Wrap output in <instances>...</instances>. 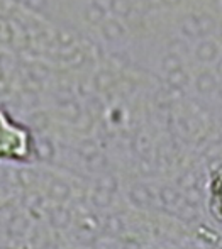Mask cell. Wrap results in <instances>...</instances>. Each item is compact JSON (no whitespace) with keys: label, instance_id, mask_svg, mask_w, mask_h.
<instances>
[{"label":"cell","instance_id":"6da1fadb","mask_svg":"<svg viewBox=\"0 0 222 249\" xmlns=\"http://www.w3.org/2000/svg\"><path fill=\"white\" fill-rule=\"evenodd\" d=\"M39 154L29 127L0 107V161L31 163Z\"/></svg>","mask_w":222,"mask_h":249},{"label":"cell","instance_id":"7a4b0ae2","mask_svg":"<svg viewBox=\"0 0 222 249\" xmlns=\"http://www.w3.org/2000/svg\"><path fill=\"white\" fill-rule=\"evenodd\" d=\"M209 210L214 219L222 222V163L209 178Z\"/></svg>","mask_w":222,"mask_h":249},{"label":"cell","instance_id":"3957f363","mask_svg":"<svg viewBox=\"0 0 222 249\" xmlns=\"http://www.w3.org/2000/svg\"><path fill=\"white\" fill-rule=\"evenodd\" d=\"M102 34H104L105 39L117 41L119 37L124 34V27H122L115 19H109V20H105V24L102 26Z\"/></svg>","mask_w":222,"mask_h":249},{"label":"cell","instance_id":"277c9868","mask_svg":"<svg viewBox=\"0 0 222 249\" xmlns=\"http://www.w3.org/2000/svg\"><path fill=\"white\" fill-rule=\"evenodd\" d=\"M105 14H107V10H104L100 5L92 2L85 9V19L89 20L90 24H100L102 20H105Z\"/></svg>","mask_w":222,"mask_h":249},{"label":"cell","instance_id":"5b68a950","mask_svg":"<svg viewBox=\"0 0 222 249\" xmlns=\"http://www.w3.org/2000/svg\"><path fill=\"white\" fill-rule=\"evenodd\" d=\"M197 24H199V34L200 36H207V34L214 33L216 29V22L209 14H204V16L197 17Z\"/></svg>","mask_w":222,"mask_h":249},{"label":"cell","instance_id":"8992f818","mask_svg":"<svg viewBox=\"0 0 222 249\" xmlns=\"http://www.w3.org/2000/svg\"><path fill=\"white\" fill-rule=\"evenodd\" d=\"M217 54V48L214 43H209V41H205V43H202L199 46V50H197V56H199V59H202V61H210V59H214Z\"/></svg>","mask_w":222,"mask_h":249},{"label":"cell","instance_id":"52a82bcc","mask_svg":"<svg viewBox=\"0 0 222 249\" xmlns=\"http://www.w3.org/2000/svg\"><path fill=\"white\" fill-rule=\"evenodd\" d=\"M111 10L119 17H129L132 12V3L129 0H112Z\"/></svg>","mask_w":222,"mask_h":249},{"label":"cell","instance_id":"ba28073f","mask_svg":"<svg viewBox=\"0 0 222 249\" xmlns=\"http://www.w3.org/2000/svg\"><path fill=\"white\" fill-rule=\"evenodd\" d=\"M182 33L188 37H199V24H197V17L190 16L185 17V20L182 22Z\"/></svg>","mask_w":222,"mask_h":249},{"label":"cell","instance_id":"9c48e42d","mask_svg":"<svg viewBox=\"0 0 222 249\" xmlns=\"http://www.w3.org/2000/svg\"><path fill=\"white\" fill-rule=\"evenodd\" d=\"M163 66H165V68H168V70L178 68V66H180V63H178V58H177V56H168V58L165 59Z\"/></svg>","mask_w":222,"mask_h":249},{"label":"cell","instance_id":"30bf717a","mask_svg":"<svg viewBox=\"0 0 222 249\" xmlns=\"http://www.w3.org/2000/svg\"><path fill=\"white\" fill-rule=\"evenodd\" d=\"M58 37H59V43H65V46H66L68 43H72V41H73V36H72V34L65 33V31H61Z\"/></svg>","mask_w":222,"mask_h":249},{"label":"cell","instance_id":"8fae6325","mask_svg":"<svg viewBox=\"0 0 222 249\" xmlns=\"http://www.w3.org/2000/svg\"><path fill=\"white\" fill-rule=\"evenodd\" d=\"M93 3H97V5H100L104 10H109L112 5V0H93Z\"/></svg>","mask_w":222,"mask_h":249},{"label":"cell","instance_id":"7c38bea8","mask_svg":"<svg viewBox=\"0 0 222 249\" xmlns=\"http://www.w3.org/2000/svg\"><path fill=\"white\" fill-rule=\"evenodd\" d=\"M161 2H163L165 5H168V7H175V5H178L182 0H161Z\"/></svg>","mask_w":222,"mask_h":249}]
</instances>
